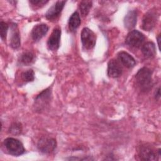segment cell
Instances as JSON below:
<instances>
[{"instance_id":"1","label":"cell","mask_w":161,"mask_h":161,"mask_svg":"<svg viewBox=\"0 0 161 161\" xmlns=\"http://www.w3.org/2000/svg\"><path fill=\"white\" fill-rule=\"evenodd\" d=\"M152 72L150 69L147 67L141 68L136 74V82L142 91H149L153 86Z\"/></svg>"},{"instance_id":"2","label":"cell","mask_w":161,"mask_h":161,"mask_svg":"<svg viewBox=\"0 0 161 161\" xmlns=\"http://www.w3.org/2000/svg\"><path fill=\"white\" fill-rule=\"evenodd\" d=\"M4 146L8 152L14 156H19L25 152L23 143L18 139L14 138H7L4 140Z\"/></svg>"},{"instance_id":"3","label":"cell","mask_w":161,"mask_h":161,"mask_svg":"<svg viewBox=\"0 0 161 161\" xmlns=\"http://www.w3.org/2000/svg\"><path fill=\"white\" fill-rule=\"evenodd\" d=\"M145 40V36L140 31L134 30L128 33L126 38L125 43L130 47L139 48L142 46Z\"/></svg>"},{"instance_id":"4","label":"cell","mask_w":161,"mask_h":161,"mask_svg":"<svg viewBox=\"0 0 161 161\" xmlns=\"http://www.w3.org/2000/svg\"><path fill=\"white\" fill-rule=\"evenodd\" d=\"M80 40L83 47L86 49H92L96 45V36L88 28H84L81 31Z\"/></svg>"},{"instance_id":"5","label":"cell","mask_w":161,"mask_h":161,"mask_svg":"<svg viewBox=\"0 0 161 161\" xmlns=\"http://www.w3.org/2000/svg\"><path fill=\"white\" fill-rule=\"evenodd\" d=\"M56 140L50 137H42L37 143L38 149L43 153H50L56 148Z\"/></svg>"},{"instance_id":"6","label":"cell","mask_w":161,"mask_h":161,"mask_svg":"<svg viewBox=\"0 0 161 161\" xmlns=\"http://www.w3.org/2000/svg\"><path fill=\"white\" fill-rule=\"evenodd\" d=\"M157 21V14L155 11L150 10L146 13L142 20V28L145 31H151Z\"/></svg>"},{"instance_id":"7","label":"cell","mask_w":161,"mask_h":161,"mask_svg":"<svg viewBox=\"0 0 161 161\" xmlns=\"http://www.w3.org/2000/svg\"><path fill=\"white\" fill-rule=\"evenodd\" d=\"M65 1H58L53 4L45 13V17L48 20L56 19L61 14L65 4Z\"/></svg>"},{"instance_id":"8","label":"cell","mask_w":161,"mask_h":161,"mask_svg":"<svg viewBox=\"0 0 161 161\" xmlns=\"http://www.w3.org/2000/svg\"><path fill=\"white\" fill-rule=\"evenodd\" d=\"M51 90L50 88H47L43 90L40 94H38L35 99V103L37 109L40 111L44 108L50 102L51 99Z\"/></svg>"},{"instance_id":"9","label":"cell","mask_w":161,"mask_h":161,"mask_svg":"<svg viewBox=\"0 0 161 161\" xmlns=\"http://www.w3.org/2000/svg\"><path fill=\"white\" fill-rule=\"evenodd\" d=\"M61 30L59 28H55L47 41V46L50 50H57L60 46Z\"/></svg>"},{"instance_id":"10","label":"cell","mask_w":161,"mask_h":161,"mask_svg":"<svg viewBox=\"0 0 161 161\" xmlns=\"http://www.w3.org/2000/svg\"><path fill=\"white\" fill-rule=\"evenodd\" d=\"M121 64L118 60L111 59L108 64V75L113 78L119 77L122 74L123 69Z\"/></svg>"},{"instance_id":"11","label":"cell","mask_w":161,"mask_h":161,"mask_svg":"<svg viewBox=\"0 0 161 161\" xmlns=\"http://www.w3.org/2000/svg\"><path fill=\"white\" fill-rule=\"evenodd\" d=\"M139 157L143 160H157V154L150 146L142 145L139 151Z\"/></svg>"},{"instance_id":"12","label":"cell","mask_w":161,"mask_h":161,"mask_svg":"<svg viewBox=\"0 0 161 161\" xmlns=\"http://www.w3.org/2000/svg\"><path fill=\"white\" fill-rule=\"evenodd\" d=\"M48 27L45 24H39L35 25L31 30V35L35 42H38L42 39L48 32Z\"/></svg>"},{"instance_id":"13","label":"cell","mask_w":161,"mask_h":161,"mask_svg":"<svg viewBox=\"0 0 161 161\" xmlns=\"http://www.w3.org/2000/svg\"><path fill=\"white\" fill-rule=\"evenodd\" d=\"M118 59L121 64L127 68H132L136 64L135 58L128 52L121 51L118 53Z\"/></svg>"},{"instance_id":"14","label":"cell","mask_w":161,"mask_h":161,"mask_svg":"<svg viewBox=\"0 0 161 161\" xmlns=\"http://www.w3.org/2000/svg\"><path fill=\"white\" fill-rule=\"evenodd\" d=\"M11 31L10 37V45L13 48L16 49L19 47L21 44L20 35L16 24L13 23L11 25Z\"/></svg>"},{"instance_id":"15","label":"cell","mask_w":161,"mask_h":161,"mask_svg":"<svg viewBox=\"0 0 161 161\" xmlns=\"http://www.w3.org/2000/svg\"><path fill=\"white\" fill-rule=\"evenodd\" d=\"M137 12L135 10H130L124 18V25L126 29L133 28L136 23Z\"/></svg>"},{"instance_id":"16","label":"cell","mask_w":161,"mask_h":161,"mask_svg":"<svg viewBox=\"0 0 161 161\" xmlns=\"http://www.w3.org/2000/svg\"><path fill=\"white\" fill-rule=\"evenodd\" d=\"M142 52L147 58H153L156 53V47L152 42H148L142 47Z\"/></svg>"},{"instance_id":"17","label":"cell","mask_w":161,"mask_h":161,"mask_svg":"<svg viewBox=\"0 0 161 161\" xmlns=\"http://www.w3.org/2000/svg\"><path fill=\"white\" fill-rule=\"evenodd\" d=\"M35 55L31 52H26L22 53L19 59L18 62L21 65H30L35 62Z\"/></svg>"},{"instance_id":"18","label":"cell","mask_w":161,"mask_h":161,"mask_svg":"<svg viewBox=\"0 0 161 161\" xmlns=\"http://www.w3.org/2000/svg\"><path fill=\"white\" fill-rule=\"evenodd\" d=\"M80 24V18L79 14L75 11L72 14L69 20V28L71 31H74L77 29Z\"/></svg>"},{"instance_id":"19","label":"cell","mask_w":161,"mask_h":161,"mask_svg":"<svg viewBox=\"0 0 161 161\" xmlns=\"http://www.w3.org/2000/svg\"><path fill=\"white\" fill-rule=\"evenodd\" d=\"M92 3L90 1H82L80 3L79 8L80 11V14L82 16L84 17L88 14L92 7Z\"/></svg>"},{"instance_id":"20","label":"cell","mask_w":161,"mask_h":161,"mask_svg":"<svg viewBox=\"0 0 161 161\" xmlns=\"http://www.w3.org/2000/svg\"><path fill=\"white\" fill-rule=\"evenodd\" d=\"M21 77L22 80L25 82L33 81L35 79L34 71L32 69H29L26 71L23 72L21 74Z\"/></svg>"},{"instance_id":"21","label":"cell","mask_w":161,"mask_h":161,"mask_svg":"<svg viewBox=\"0 0 161 161\" xmlns=\"http://www.w3.org/2000/svg\"><path fill=\"white\" fill-rule=\"evenodd\" d=\"M8 28H9V26L7 23H6L3 21H1V23H0V35H1V39L3 41H4L6 40Z\"/></svg>"},{"instance_id":"22","label":"cell","mask_w":161,"mask_h":161,"mask_svg":"<svg viewBox=\"0 0 161 161\" xmlns=\"http://www.w3.org/2000/svg\"><path fill=\"white\" fill-rule=\"evenodd\" d=\"M21 131V126L19 123H14L9 128V132L13 135L19 134Z\"/></svg>"},{"instance_id":"23","label":"cell","mask_w":161,"mask_h":161,"mask_svg":"<svg viewBox=\"0 0 161 161\" xmlns=\"http://www.w3.org/2000/svg\"><path fill=\"white\" fill-rule=\"evenodd\" d=\"M48 2V1H45V0H31V1H30V3L32 5H34L37 7L43 6Z\"/></svg>"},{"instance_id":"24","label":"cell","mask_w":161,"mask_h":161,"mask_svg":"<svg viewBox=\"0 0 161 161\" xmlns=\"http://www.w3.org/2000/svg\"><path fill=\"white\" fill-rule=\"evenodd\" d=\"M160 97V87L158 88V89L156 90L155 93V97L156 99H159Z\"/></svg>"},{"instance_id":"25","label":"cell","mask_w":161,"mask_h":161,"mask_svg":"<svg viewBox=\"0 0 161 161\" xmlns=\"http://www.w3.org/2000/svg\"><path fill=\"white\" fill-rule=\"evenodd\" d=\"M160 35H158V37H157V42H158V45L160 46Z\"/></svg>"}]
</instances>
